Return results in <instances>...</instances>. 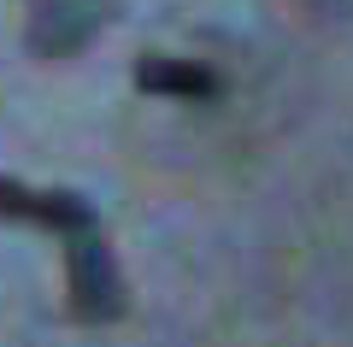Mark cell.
<instances>
[{"mask_svg":"<svg viewBox=\"0 0 353 347\" xmlns=\"http://www.w3.org/2000/svg\"><path fill=\"white\" fill-rule=\"evenodd\" d=\"M136 88L141 95H171V100H218L224 95V77L201 59L148 53V59H136Z\"/></svg>","mask_w":353,"mask_h":347,"instance_id":"cell-4","label":"cell"},{"mask_svg":"<svg viewBox=\"0 0 353 347\" xmlns=\"http://www.w3.org/2000/svg\"><path fill=\"white\" fill-rule=\"evenodd\" d=\"M65 283H71V312L83 324L124 318V277H118L112 248L101 241V230L65 236Z\"/></svg>","mask_w":353,"mask_h":347,"instance_id":"cell-1","label":"cell"},{"mask_svg":"<svg viewBox=\"0 0 353 347\" xmlns=\"http://www.w3.org/2000/svg\"><path fill=\"white\" fill-rule=\"evenodd\" d=\"M0 218H24V224H48L59 236H83L94 230V206L71 188H24L12 177H0Z\"/></svg>","mask_w":353,"mask_h":347,"instance_id":"cell-2","label":"cell"},{"mask_svg":"<svg viewBox=\"0 0 353 347\" xmlns=\"http://www.w3.org/2000/svg\"><path fill=\"white\" fill-rule=\"evenodd\" d=\"M101 18H106L101 0H41L36 18H30V48L48 53V59H65V53L94 41Z\"/></svg>","mask_w":353,"mask_h":347,"instance_id":"cell-3","label":"cell"}]
</instances>
